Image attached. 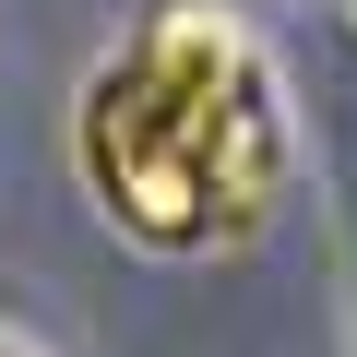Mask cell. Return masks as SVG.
<instances>
[{"mask_svg": "<svg viewBox=\"0 0 357 357\" xmlns=\"http://www.w3.org/2000/svg\"><path fill=\"white\" fill-rule=\"evenodd\" d=\"M0 357H48V345H36V333H13V321H0Z\"/></svg>", "mask_w": 357, "mask_h": 357, "instance_id": "7a4b0ae2", "label": "cell"}, {"mask_svg": "<svg viewBox=\"0 0 357 357\" xmlns=\"http://www.w3.org/2000/svg\"><path fill=\"white\" fill-rule=\"evenodd\" d=\"M72 167H84V203L131 250L215 262L286 215L298 119L262 36L227 0H155L72 96Z\"/></svg>", "mask_w": 357, "mask_h": 357, "instance_id": "6da1fadb", "label": "cell"}]
</instances>
